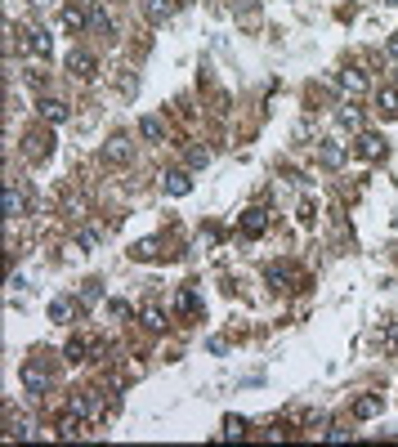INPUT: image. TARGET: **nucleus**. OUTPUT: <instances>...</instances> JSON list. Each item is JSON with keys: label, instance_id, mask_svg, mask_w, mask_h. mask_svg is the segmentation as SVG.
<instances>
[{"label": "nucleus", "instance_id": "1", "mask_svg": "<svg viewBox=\"0 0 398 447\" xmlns=\"http://www.w3.org/2000/svg\"><path fill=\"white\" fill-rule=\"evenodd\" d=\"M103 156H107L112 166H126V161H135V143H130L126 135H112V139L103 143Z\"/></svg>", "mask_w": 398, "mask_h": 447}, {"label": "nucleus", "instance_id": "2", "mask_svg": "<svg viewBox=\"0 0 398 447\" xmlns=\"http://www.w3.org/2000/svg\"><path fill=\"white\" fill-rule=\"evenodd\" d=\"M22 45H27V50H32L36 58H50V54H54V41H50V32H45V27H36V22H32L27 32H22Z\"/></svg>", "mask_w": 398, "mask_h": 447}, {"label": "nucleus", "instance_id": "3", "mask_svg": "<svg viewBox=\"0 0 398 447\" xmlns=\"http://www.w3.org/2000/svg\"><path fill=\"white\" fill-rule=\"evenodd\" d=\"M354 152L363 156V161H380V156H385V139L371 135V130H363V135L354 139Z\"/></svg>", "mask_w": 398, "mask_h": 447}, {"label": "nucleus", "instance_id": "4", "mask_svg": "<svg viewBox=\"0 0 398 447\" xmlns=\"http://www.w3.org/2000/svg\"><path fill=\"white\" fill-rule=\"evenodd\" d=\"M161 188H166V197H188L192 179H188V171H166L161 175Z\"/></svg>", "mask_w": 398, "mask_h": 447}, {"label": "nucleus", "instance_id": "5", "mask_svg": "<svg viewBox=\"0 0 398 447\" xmlns=\"http://www.w3.org/2000/svg\"><path fill=\"white\" fill-rule=\"evenodd\" d=\"M237 228H242V237H260L264 228H269V211H264V206H251V211L242 215V224H237Z\"/></svg>", "mask_w": 398, "mask_h": 447}, {"label": "nucleus", "instance_id": "6", "mask_svg": "<svg viewBox=\"0 0 398 447\" xmlns=\"http://www.w3.org/2000/svg\"><path fill=\"white\" fill-rule=\"evenodd\" d=\"M67 67H72V76H81V81H90L94 72H99V63L86 54V50H77V54H67Z\"/></svg>", "mask_w": 398, "mask_h": 447}, {"label": "nucleus", "instance_id": "7", "mask_svg": "<svg viewBox=\"0 0 398 447\" xmlns=\"http://www.w3.org/2000/svg\"><path fill=\"white\" fill-rule=\"evenodd\" d=\"M143 14H148V22H171V14H175V0H143Z\"/></svg>", "mask_w": 398, "mask_h": 447}, {"label": "nucleus", "instance_id": "8", "mask_svg": "<svg viewBox=\"0 0 398 447\" xmlns=\"http://www.w3.org/2000/svg\"><path fill=\"white\" fill-rule=\"evenodd\" d=\"M380 412H385V398H380V394H363V398L354 403V416H358V420H371V416H380Z\"/></svg>", "mask_w": 398, "mask_h": 447}, {"label": "nucleus", "instance_id": "9", "mask_svg": "<svg viewBox=\"0 0 398 447\" xmlns=\"http://www.w3.org/2000/svg\"><path fill=\"white\" fill-rule=\"evenodd\" d=\"M376 112H380L385 121H394V116H398V90H394V86L376 90Z\"/></svg>", "mask_w": 398, "mask_h": 447}, {"label": "nucleus", "instance_id": "10", "mask_svg": "<svg viewBox=\"0 0 398 447\" xmlns=\"http://www.w3.org/2000/svg\"><path fill=\"white\" fill-rule=\"evenodd\" d=\"M336 86H340L345 94H363L367 90V76H363V72H354V67H345L340 76H336Z\"/></svg>", "mask_w": 398, "mask_h": 447}, {"label": "nucleus", "instance_id": "11", "mask_svg": "<svg viewBox=\"0 0 398 447\" xmlns=\"http://www.w3.org/2000/svg\"><path fill=\"white\" fill-rule=\"evenodd\" d=\"M5 215L9 220H22V215H27V201H22V192L14 184H5Z\"/></svg>", "mask_w": 398, "mask_h": 447}, {"label": "nucleus", "instance_id": "12", "mask_svg": "<svg viewBox=\"0 0 398 447\" xmlns=\"http://www.w3.org/2000/svg\"><path fill=\"white\" fill-rule=\"evenodd\" d=\"M72 318H77V305H72L67 295L50 300V322H58V327H63V322H72Z\"/></svg>", "mask_w": 398, "mask_h": 447}, {"label": "nucleus", "instance_id": "13", "mask_svg": "<svg viewBox=\"0 0 398 447\" xmlns=\"http://www.w3.org/2000/svg\"><path fill=\"white\" fill-rule=\"evenodd\" d=\"M45 385H50V376H45V371H36V367L22 371V389H27L32 398H41V394H45Z\"/></svg>", "mask_w": 398, "mask_h": 447}, {"label": "nucleus", "instance_id": "14", "mask_svg": "<svg viewBox=\"0 0 398 447\" xmlns=\"http://www.w3.org/2000/svg\"><path fill=\"white\" fill-rule=\"evenodd\" d=\"M90 22V14L81 5H63V32H81Z\"/></svg>", "mask_w": 398, "mask_h": 447}, {"label": "nucleus", "instance_id": "15", "mask_svg": "<svg viewBox=\"0 0 398 447\" xmlns=\"http://www.w3.org/2000/svg\"><path fill=\"white\" fill-rule=\"evenodd\" d=\"M41 116L50 121V126H63V121H67V103H58V99H41Z\"/></svg>", "mask_w": 398, "mask_h": 447}, {"label": "nucleus", "instance_id": "16", "mask_svg": "<svg viewBox=\"0 0 398 447\" xmlns=\"http://www.w3.org/2000/svg\"><path fill=\"white\" fill-rule=\"evenodd\" d=\"M139 135L148 139V143H166V126H161L157 116H143V121H139Z\"/></svg>", "mask_w": 398, "mask_h": 447}, {"label": "nucleus", "instance_id": "17", "mask_svg": "<svg viewBox=\"0 0 398 447\" xmlns=\"http://www.w3.org/2000/svg\"><path fill=\"white\" fill-rule=\"evenodd\" d=\"M143 327H148V331H166L171 322H166V313L157 309V305H148V309H143Z\"/></svg>", "mask_w": 398, "mask_h": 447}, {"label": "nucleus", "instance_id": "18", "mask_svg": "<svg viewBox=\"0 0 398 447\" xmlns=\"http://www.w3.org/2000/svg\"><path fill=\"white\" fill-rule=\"evenodd\" d=\"M77 434H81V416L77 412L58 416V439H77Z\"/></svg>", "mask_w": 398, "mask_h": 447}, {"label": "nucleus", "instance_id": "19", "mask_svg": "<svg viewBox=\"0 0 398 447\" xmlns=\"http://www.w3.org/2000/svg\"><path fill=\"white\" fill-rule=\"evenodd\" d=\"M86 354H90V340H86V335H72V340H67V358L86 362Z\"/></svg>", "mask_w": 398, "mask_h": 447}, {"label": "nucleus", "instance_id": "20", "mask_svg": "<svg viewBox=\"0 0 398 447\" xmlns=\"http://www.w3.org/2000/svg\"><path fill=\"white\" fill-rule=\"evenodd\" d=\"M318 156H322V161H327V166H340L345 161V148H340V143H322V148H318Z\"/></svg>", "mask_w": 398, "mask_h": 447}, {"label": "nucleus", "instance_id": "21", "mask_svg": "<svg viewBox=\"0 0 398 447\" xmlns=\"http://www.w3.org/2000/svg\"><path fill=\"white\" fill-rule=\"evenodd\" d=\"M175 305L184 309V313H201V300H197V291H192V286H184V291H179Z\"/></svg>", "mask_w": 398, "mask_h": 447}, {"label": "nucleus", "instance_id": "22", "mask_svg": "<svg viewBox=\"0 0 398 447\" xmlns=\"http://www.w3.org/2000/svg\"><path fill=\"white\" fill-rule=\"evenodd\" d=\"M340 126H345V130H363V112H358L354 103L340 107Z\"/></svg>", "mask_w": 398, "mask_h": 447}, {"label": "nucleus", "instance_id": "23", "mask_svg": "<svg viewBox=\"0 0 398 447\" xmlns=\"http://www.w3.org/2000/svg\"><path fill=\"white\" fill-rule=\"evenodd\" d=\"M90 27H94V32H103V36H112V18H107L99 5H94V9H90Z\"/></svg>", "mask_w": 398, "mask_h": 447}, {"label": "nucleus", "instance_id": "24", "mask_svg": "<svg viewBox=\"0 0 398 447\" xmlns=\"http://www.w3.org/2000/svg\"><path fill=\"white\" fill-rule=\"evenodd\" d=\"M135 260H157V241L152 237H143V241H135V251H130Z\"/></svg>", "mask_w": 398, "mask_h": 447}, {"label": "nucleus", "instance_id": "25", "mask_svg": "<svg viewBox=\"0 0 398 447\" xmlns=\"http://www.w3.org/2000/svg\"><path fill=\"white\" fill-rule=\"evenodd\" d=\"M242 434H246V420H237V416L224 420V439H242Z\"/></svg>", "mask_w": 398, "mask_h": 447}, {"label": "nucleus", "instance_id": "26", "mask_svg": "<svg viewBox=\"0 0 398 447\" xmlns=\"http://www.w3.org/2000/svg\"><path fill=\"white\" fill-rule=\"evenodd\" d=\"M269 282H273V286H286V282H291V269H277V264H273V269H269Z\"/></svg>", "mask_w": 398, "mask_h": 447}, {"label": "nucleus", "instance_id": "27", "mask_svg": "<svg viewBox=\"0 0 398 447\" xmlns=\"http://www.w3.org/2000/svg\"><path fill=\"white\" fill-rule=\"evenodd\" d=\"M206 161H211L206 148H188V166H206Z\"/></svg>", "mask_w": 398, "mask_h": 447}, {"label": "nucleus", "instance_id": "28", "mask_svg": "<svg viewBox=\"0 0 398 447\" xmlns=\"http://www.w3.org/2000/svg\"><path fill=\"white\" fill-rule=\"evenodd\" d=\"M313 220H318V206H313V201H305V206H300V224H313Z\"/></svg>", "mask_w": 398, "mask_h": 447}, {"label": "nucleus", "instance_id": "29", "mask_svg": "<svg viewBox=\"0 0 398 447\" xmlns=\"http://www.w3.org/2000/svg\"><path fill=\"white\" fill-rule=\"evenodd\" d=\"M22 434H32V420H14L9 425V439H22Z\"/></svg>", "mask_w": 398, "mask_h": 447}, {"label": "nucleus", "instance_id": "30", "mask_svg": "<svg viewBox=\"0 0 398 447\" xmlns=\"http://www.w3.org/2000/svg\"><path fill=\"white\" fill-rule=\"evenodd\" d=\"M77 241H81L86 251H94V246H99V233H90V228H86V233H77Z\"/></svg>", "mask_w": 398, "mask_h": 447}, {"label": "nucleus", "instance_id": "31", "mask_svg": "<svg viewBox=\"0 0 398 447\" xmlns=\"http://www.w3.org/2000/svg\"><path fill=\"white\" fill-rule=\"evenodd\" d=\"M385 345H390V349H398V322H394L390 331H385Z\"/></svg>", "mask_w": 398, "mask_h": 447}, {"label": "nucleus", "instance_id": "32", "mask_svg": "<svg viewBox=\"0 0 398 447\" xmlns=\"http://www.w3.org/2000/svg\"><path fill=\"white\" fill-rule=\"evenodd\" d=\"M385 50H390V58H398V36H390V45H385Z\"/></svg>", "mask_w": 398, "mask_h": 447}, {"label": "nucleus", "instance_id": "33", "mask_svg": "<svg viewBox=\"0 0 398 447\" xmlns=\"http://www.w3.org/2000/svg\"><path fill=\"white\" fill-rule=\"evenodd\" d=\"M32 5H36V9H50V5H54V0H32Z\"/></svg>", "mask_w": 398, "mask_h": 447}, {"label": "nucleus", "instance_id": "34", "mask_svg": "<svg viewBox=\"0 0 398 447\" xmlns=\"http://www.w3.org/2000/svg\"><path fill=\"white\" fill-rule=\"evenodd\" d=\"M175 5H188V0H175Z\"/></svg>", "mask_w": 398, "mask_h": 447}, {"label": "nucleus", "instance_id": "35", "mask_svg": "<svg viewBox=\"0 0 398 447\" xmlns=\"http://www.w3.org/2000/svg\"><path fill=\"white\" fill-rule=\"evenodd\" d=\"M390 5H398V0H390Z\"/></svg>", "mask_w": 398, "mask_h": 447}]
</instances>
